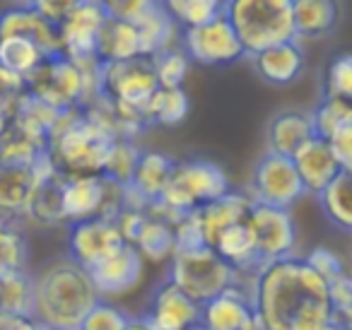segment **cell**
Returning <instances> with one entry per match:
<instances>
[{
    "label": "cell",
    "mask_w": 352,
    "mask_h": 330,
    "mask_svg": "<svg viewBox=\"0 0 352 330\" xmlns=\"http://www.w3.org/2000/svg\"><path fill=\"white\" fill-rule=\"evenodd\" d=\"M246 193L258 205L289 210L307 195V190H304V184L289 157L265 152L254 164Z\"/></svg>",
    "instance_id": "ba28073f"
},
{
    "label": "cell",
    "mask_w": 352,
    "mask_h": 330,
    "mask_svg": "<svg viewBox=\"0 0 352 330\" xmlns=\"http://www.w3.org/2000/svg\"><path fill=\"white\" fill-rule=\"evenodd\" d=\"M140 318L152 330H193L201 325V304L188 299L171 282H162Z\"/></svg>",
    "instance_id": "9a60e30c"
},
{
    "label": "cell",
    "mask_w": 352,
    "mask_h": 330,
    "mask_svg": "<svg viewBox=\"0 0 352 330\" xmlns=\"http://www.w3.org/2000/svg\"><path fill=\"white\" fill-rule=\"evenodd\" d=\"M75 330H80V328H75Z\"/></svg>",
    "instance_id": "f5cc1de1"
},
{
    "label": "cell",
    "mask_w": 352,
    "mask_h": 330,
    "mask_svg": "<svg viewBox=\"0 0 352 330\" xmlns=\"http://www.w3.org/2000/svg\"><path fill=\"white\" fill-rule=\"evenodd\" d=\"M316 198L328 222L340 232L352 234V171H340Z\"/></svg>",
    "instance_id": "f1b7e54d"
},
{
    "label": "cell",
    "mask_w": 352,
    "mask_h": 330,
    "mask_svg": "<svg viewBox=\"0 0 352 330\" xmlns=\"http://www.w3.org/2000/svg\"><path fill=\"white\" fill-rule=\"evenodd\" d=\"M30 243L20 224L0 222V277L30 270Z\"/></svg>",
    "instance_id": "836d02e7"
},
{
    "label": "cell",
    "mask_w": 352,
    "mask_h": 330,
    "mask_svg": "<svg viewBox=\"0 0 352 330\" xmlns=\"http://www.w3.org/2000/svg\"><path fill=\"white\" fill-rule=\"evenodd\" d=\"M304 261H307L328 285L350 272V267L342 263L340 253H336L333 248H326V246H318V248H314V251H309L307 256H304Z\"/></svg>",
    "instance_id": "60d3db41"
},
{
    "label": "cell",
    "mask_w": 352,
    "mask_h": 330,
    "mask_svg": "<svg viewBox=\"0 0 352 330\" xmlns=\"http://www.w3.org/2000/svg\"><path fill=\"white\" fill-rule=\"evenodd\" d=\"M109 15L102 6L82 0L68 17L58 25L60 39V56L75 60V63H87L97 60V44Z\"/></svg>",
    "instance_id": "8fae6325"
},
{
    "label": "cell",
    "mask_w": 352,
    "mask_h": 330,
    "mask_svg": "<svg viewBox=\"0 0 352 330\" xmlns=\"http://www.w3.org/2000/svg\"><path fill=\"white\" fill-rule=\"evenodd\" d=\"M212 251L225 263H230L236 272H241V275H246V277H254L261 267L258 251H256V239L246 219L234 224V227L225 229V232L217 236Z\"/></svg>",
    "instance_id": "cb8c5ba5"
},
{
    "label": "cell",
    "mask_w": 352,
    "mask_h": 330,
    "mask_svg": "<svg viewBox=\"0 0 352 330\" xmlns=\"http://www.w3.org/2000/svg\"><path fill=\"white\" fill-rule=\"evenodd\" d=\"M82 0H22V6L32 8L34 12H39L44 20H49L51 25L58 27Z\"/></svg>",
    "instance_id": "ee69618b"
},
{
    "label": "cell",
    "mask_w": 352,
    "mask_h": 330,
    "mask_svg": "<svg viewBox=\"0 0 352 330\" xmlns=\"http://www.w3.org/2000/svg\"><path fill=\"white\" fill-rule=\"evenodd\" d=\"M249 58L256 75L263 82L275 85V87L297 82L304 73V65H307V56H304V49L297 39L275 44L270 49L261 51V54L249 56Z\"/></svg>",
    "instance_id": "ffe728a7"
},
{
    "label": "cell",
    "mask_w": 352,
    "mask_h": 330,
    "mask_svg": "<svg viewBox=\"0 0 352 330\" xmlns=\"http://www.w3.org/2000/svg\"><path fill=\"white\" fill-rule=\"evenodd\" d=\"M152 60V70H155V78L160 87H184L186 82L188 73H191V58L184 54L182 46H176V49L169 51H162L157 54Z\"/></svg>",
    "instance_id": "d590c367"
},
{
    "label": "cell",
    "mask_w": 352,
    "mask_h": 330,
    "mask_svg": "<svg viewBox=\"0 0 352 330\" xmlns=\"http://www.w3.org/2000/svg\"><path fill=\"white\" fill-rule=\"evenodd\" d=\"M246 222H249L251 232H254L261 265L280 261V258L294 256L297 224H294V217L289 210L254 203Z\"/></svg>",
    "instance_id": "30bf717a"
},
{
    "label": "cell",
    "mask_w": 352,
    "mask_h": 330,
    "mask_svg": "<svg viewBox=\"0 0 352 330\" xmlns=\"http://www.w3.org/2000/svg\"><path fill=\"white\" fill-rule=\"evenodd\" d=\"M138 32H140L142 58H155L162 51H169L182 46V27L176 25L157 3L150 12L135 20Z\"/></svg>",
    "instance_id": "4316f807"
},
{
    "label": "cell",
    "mask_w": 352,
    "mask_h": 330,
    "mask_svg": "<svg viewBox=\"0 0 352 330\" xmlns=\"http://www.w3.org/2000/svg\"><path fill=\"white\" fill-rule=\"evenodd\" d=\"M142 270H145V261L140 258V253L128 243H123L118 251L99 261L87 272L97 287L99 296L104 299V296H121L135 289L138 282L142 280Z\"/></svg>",
    "instance_id": "2e32d148"
},
{
    "label": "cell",
    "mask_w": 352,
    "mask_h": 330,
    "mask_svg": "<svg viewBox=\"0 0 352 330\" xmlns=\"http://www.w3.org/2000/svg\"><path fill=\"white\" fill-rule=\"evenodd\" d=\"M222 15L239 36L246 58L294 39L292 0H227Z\"/></svg>",
    "instance_id": "8992f818"
},
{
    "label": "cell",
    "mask_w": 352,
    "mask_h": 330,
    "mask_svg": "<svg viewBox=\"0 0 352 330\" xmlns=\"http://www.w3.org/2000/svg\"><path fill=\"white\" fill-rule=\"evenodd\" d=\"M328 145H331L340 169L352 171V123H347V126L340 128L336 135L328 138Z\"/></svg>",
    "instance_id": "f6af8a7d"
},
{
    "label": "cell",
    "mask_w": 352,
    "mask_h": 330,
    "mask_svg": "<svg viewBox=\"0 0 352 330\" xmlns=\"http://www.w3.org/2000/svg\"><path fill=\"white\" fill-rule=\"evenodd\" d=\"M142 58L140 32L135 22L111 20L109 17L99 34L97 60L99 63H121V60Z\"/></svg>",
    "instance_id": "d4e9b609"
},
{
    "label": "cell",
    "mask_w": 352,
    "mask_h": 330,
    "mask_svg": "<svg viewBox=\"0 0 352 330\" xmlns=\"http://www.w3.org/2000/svg\"><path fill=\"white\" fill-rule=\"evenodd\" d=\"M142 150L138 145V140H131V138H116L107 155V162H104V171L102 174L107 179L116 181L121 186H128L133 179V171L138 166V160H140Z\"/></svg>",
    "instance_id": "e575fe53"
},
{
    "label": "cell",
    "mask_w": 352,
    "mask_h": 330,
    "mask_svg": "<svg viewBox=\"0 0 352 330\" xmlns=\"http://www.w3.org/2000/svg\"><path fill=\"white\" fill-rule=\"evenodd\" d=\"M116 138L89 116L85 109L60 113L49 142V160L63 176H94L104 171V162Z\"/></svg>",
    "instance_id": "3957f363"
},
{
    "label": "cell",
    "mask_w": 352,
    "mask_h": 330,
    "mask_svg": "<svg viewBox=\"0 0 352 330\" xmlns=\"http://www.w3.org/2000/svg\"><path fill=\"white\" fill-rule=\"evenodd\" d=\"M251 208H254V200L249 198V193L230 190V193L222 195V198L193 210L191 217H193V222H196L198 232H201L203 243H206L208 248H212L217 236H220L225 229L234 227V224L244 222V219L249 217Z\"/></svg>",
    "instance_id": "ac0fdd59"
},
{
    "label": "cell",
    "mask_w": 352,
    "mask_h": 330,
    "mask_svg": "<svg viewBox=\"0 0 352 330\" xmlns=\"http://www.w3.org/2000/svg\"><path fill=\"white\" fill-rule=\"evenodd\" d=\"M54 169L49 155L36 164H3L0 162V222L17 224L27 219L32 193L44 174Z\"/></svg>",
    "instance_id": "7c38bea8"
},
{
    "label": "cell",
    "mask_w": 352,
    "mask_h": 330,
    "mask_svg": "<svg viewBox=\"0 0 352 330\" xmlns=\"http://www.w3.org/2000/svg\"><path fill=\"white\" fill-rule=\"evenodd\" d=\"M225 3L227 0H160L162 10L182 30H191L220 17Z\"/></svg>",
    "instance_id": "1f68e13d"
},
{
    "label": "cell",
    "mask_w": 352,
    "mask_h": 330,
    "mask_svg": "<svg viewBox=\"0 0 352 330\" xmlns=\"http://www.w3.org/2000/svg\"><path fill=\"white\" fill-rule=\"evenodd\" d=\"M314 116V128L316 135L328 140L331 135H336L340 128H345L347 123H352V104L340 102V99H328L321 97L316 109H311Z\"/></svg>",
    "instance_id": "8d00e7d4"
},
{
    "label": "cell",
    "mask_w": 352,
    "mask_h": 330,
    "mask_svg": "<svg viewBox=\"0 0 352 330\" xmlns=\"http://www.w3.org/2000/svg\"><path fill=\"white\" fill-rule=\"evenodd\" d=\"M251 301L265 330H318L333 320L328 282L304 256L261 265L251 280Z\"/></svg>",
    "instance_id": "6da1fadb"
},
{
    "label": "cell",
    "mask_w": 352,
    "mask_h": 330,
    "mask_svg": "<svg viewBox=\"0 0 352 330\" xmlns=\"http://www.w3.org/2000/svg\"><path fill=\"white\" fill-rule=\"evenodd\" d=\"M188 111H191V102H188L186 89L160 87L152 94L150 104H147V123H150V126L174 128L186 121Z\"/></svg>",
    "instance_id": "f546056e"
},
{
    "label": "cell",
    "mask_w": 352,
    "mask_h": 330,
    "mask_svg": "<svg viewBox=\"0 0 352 330\" xmlns=\"http://www.w3.org/2000/svg\"><path fill=\"white\" fill-rule=\"evenodd\" d=\"M46 60L44 51L30 39L22 36H0V68L15 73L20 78H30Z\"/></svg>",
    "instance_id": "4dcf8cb0"
},
{
    "label": "cell",
    "mask_w": 352,
    "mask_h": 330,
    "mask_svg": "<svg viewBox=\"0 0 352 330\" xmlns=\"http://www.w3.org/2000/svg\"><path fill=\"white\" fill-rule=\"evenodd\" d=\"M182 49L191 58V63L208 65V68L234 65L246 58L244 46L225 15L191 30H182Z\"/></svg>",
    "instance_id": "9c48e42d"
},
{
    "label": "cell",
    "mask_w": 352,
    "mask_h": 330,
    "mask_svg": "<svg viewBox=\"0 0 352 330\" xmlns=\"http://www.w3.org/2000/svg\"><path fill=\"white\" fill-rule=\"evenodd\" d=\"M193 330H208V328H203V325H196V328H193Z\"/></svg>",
    "instance_id": "816d5d0a"
},
{
    "label": "cell",
    "mask_w": 352,
    "mask_h": 330,
    "mask_svg": "<svg viewBox=\"0 0 352 330\" xmlns=\"http://www.w3.org/2000/svg\"><path fill=\"white\" fill-rule=\"evenodd\" d=\"M34 280V316L49 330H75L99 296L89 272L73 258H56L41 265Z\"/></svg>",
    "instance_id": "7a4b0ae2"
},
{
    "label": "cell",
    "mask_w": 352,
    "mask_h": 330,
    "mask_svg": "<svg viewBox=\"0 0 352 330\" xmlns=\"http://www.w3.org/2000/svg\"><path fill=\"white\" fill-rule=\"evenodd\" d=\"M63 184H65V176L56 169H51L49 174L41 176L34 193H32L30 208H27V219L41 224V227H58V224H65Z\"/></svg>",
    "instance_id": "484cf974"
},
{
    "label": "cell",
    "mask_w": 352,
    "mask_h": 330,
    "mask_svg": "<svg viewBox=\"0 0 352 330\" xmlns=\"http://www.w3.org/2000/svg\"><path fill=\"white\" fill-rule=\"evenodd\" d=\"M160 0H107V15L111 20H123V22H135L140 20L145 12H150Z\"/></svg>",
    "instance_id": "7bdbcfd3"
},
{
    "label": "cell",
    "mask_w": 352,
    "mask_h": 330,
    "mask_svg": "<svg viewBox=\"0 0 352 330\" xmlns=\"http://www.w3.org/2000/svg\"><path fill=\"white\" fill-rule=\"evenodd\" d=\"M294 169H297L299 179L304 184V190L311 195H321L328 186L333 184L338 174H340V164H338L336 155H333L331 145L323 138H311L297 155L292 157Z\"/></svg>",
    "instance_id": "7402d4cb"
},
{
    "label": "cell",
    "mask_w": 352,
    "mask_h": 330,
    "mask_svg": "<svg viewBox=\"0 0 352 330\" xmlns=\"http://www.w3.org/2000/svg\"><path fill=\"white\" fill-rule=\"evenodd\" d=\"M318 330H342V328L336 323V320H328V323H326V325H321Z\"/></svg>",
    "instance_id": "681fc988"
},
{
    "label": "cell",
    "mask_w": 352,
    "mask_h": 330,
    "mask_svg": "<svg viewBox=\"0 0 352 330\" xmlns=\"http://www.w3.org/2000/svg\"><path fill=\"white\" fill-rule=\"evenodd\" d=\"M254 277L236 272L230 263H225L212 248H182L169 261L166 282L182 289L196 304H208L215 296L225 294L232 287L251 285Z\"/></svg>",
    "instance_id": "52a82bcc"
},
{
    "label": "cell",
    "mask_w": 352,
    "mask_h": 330,
    "mask_svg": "<svg viewBox=\"0 0 352 330\" xmlns=\"http://www.w3.org/2000/svg\"><path fill=\"white\" fill-rule=\"evenodd\" d=\"M128 330H152V328L142 318H133L131 325H128Z\"/></svg>",
    "instance_id": "7dc6e473"
},
{
    "label": "cell",
    "mask_w": 352,
    "mask_h": 330,
    "mask_svg": "<svg viewBox=\"0 0 352 330\" xmlns=\"http://www.w3.org/2000/svg\"><path fill=\"white\" fill-rule=\"evenodd\" d=\"M294 39L321 41L340 27L342 0H292Z\"/></svg>",
    "instance_id": "603a6c76"
},
{
    "label": "cell",
    "mask_w": 352,
    "mask_h": 330,
    "mask_svg": "<svg viewBox=\"0 0 352 330\" xmlns=\"http://www.w3.org/2000/svg\"><path fill=\"white\" fill-rule=\"evenodd\" d=\"M89 3H97V6H102V8L107 6V0H89Z\"/></svg>",
    "instance_id": "f907efd6"
},
{
    "label": "cell",
    "mask_w": 352,
    "mask_h": 330,
    "mask_svg": "<svg viewBox=\"0 0 352 330\" xmlns=\"http://www.w3.org/2000/svg\"><path fill=\"white\" fill-rule=\"evenodd\" d=\"M25 94H27L25 78H20L15 73H8L6 68H0V113H6L10 118Z\"/></svg>",
    "instance_id": "b9f144b4"
},
{
    "label": "cell",
    "mask_w": 352,
    "mask_h": 330,
    "mask_svg": "<svg viewBox=\"0 0 352 330\" xmlns=\"http://www.w3.org/2000/svg\"><path fill=\"white\" fill-rule=\"evenodd\" d=\"M174 162L164 152L142 150L138 166L133 171L131 184L126 186V208H140L145 210L150 203L162 198L166 184H169Z\"/></svg>",
    "instance_id": "e0dca14e"
},
{
    "label": "cell",
    "mask_w": 352,
    "mask_h": 330,
    "mask_svg": "<svg viewBox=\"0 0 352 330\" xmlns=\"http://www.w3.org/2000/svg\"><path fill=\"white\" fill-rule=\"evenodd\" d=\"M133 316L121 311L118 306L109 304V301L99 299L97 304L89 309L85 320L80 323V330H128Z\"/></svg>",
    "instance_id": "f35d334b"
},
{
    "label": "cell",
    "mask_w": 352,
    "mask_h": 330,
    "mask_svg": "<svg viewBox=\"0 0 352 330\" xmlns=\"http://www.w3.org/2000/svg\"><path fill=\"white\" fill-rule=\"evenodd\" d=\"M0 36H22V39H30L32 44H36L44 51L46 58L60 56L58 27L51 25L39 12L22 6V3L0 15Z\"/></svg>",
    "instance_id": "44dd1931"
},
{
    "label": "cell",
    "mask_w": 352,
    "mask_h": 330,
    "mask_svg": "<svg viewBox=\"0 0 352 330\" xmlns=\"http://www.w3.org/2000/svg\"><path fill=\"white\" fill-rule=\"evenodd\" d=\"M140 258L145 263H162L171 261V256L176 253V234L174 227L164 219H157L152 214H147L142 222L140 232H138L135 241L131 243Z\"/></svg>",
    "instance_id": "83f0119b"
},
{
    "label": "cell",
    "mask_w": 352,
    "mask_h": 330,
    "mask_svg": "<svg viewBox=\"0 0 352 330\" xmlns=\"http://www.w3.org/2000/svg\"><path fill=\"white\" fill-rule=\"evenodd\" d=\"M99 70V60L75 63L65 56H51L25 80L27 92L60 113L85 109L102 97Z\"/></svg>",
    "instance_id": "5b68a950"
},
{
    "label": "cell",
    "mask_w": 352,
    "mask_h": 330,
    "mask_svg": "<svg viewBox=\"0 0 352 330\" xmlns=\"http://www.w3.org/2000/svg\"><path fill=\"white\" fill-rule=\"evenodd\" d=\"M323 97L352 104V54H340L323 70Z\"/></svg>",
    "instance_id": "74e56055"
},
{
    "label": "cell",
    "mask_w": 352,
    "mask_h": 330,
    "mask_svg": "<svg viewBox=\"0 0 352 330\" xmlns=\"http://www.w3.org/2000/svg\"><path fill=\"white\" fill-rule=\"evenodd\" d=\"M0 311L32 316V311H34V280H32L30 270L0 277Z\"/></svg>",
    "instance_id": "d6a6232c"
},
{
    "label": "cell",
    "mask_w": 352,
    "mask_h": 330,
    "mask_svg": "<svg viewBox=\"0 0 352 330\" xmlns=\"http://www.w3.org/2000/svg\"><path fill=\"white\" fill-rule=\"evenodd\" d=\"M331 289V309L333 320L342 330H352V272L338 277L336 282L328 285Z\"/></svg>",
    "instance_id": "ab89813d"
},
{
    "label": "cell",
    "mask_w": 352,
    "mask_h": 330,
    "mask_svg": "<svg viewBox=\"0 0 352 330\" xmlns=\"http://www.w3.org/2000/svg\"><path fill=\"white\" fill-rule=\"evenodd\" d=\"M311 138H316L314 116L307 109H283L265 128V152L292 160Z\"/></svg>",
    "instance_id": "d6986e66"
},
{
    "label": "cell",
    "mask_w": 352,
    "mask_h": 330,
    "mask_svg": "<svg viewBox=\"0 0 352 330\" xmlns=\"http://www.w3.org/2000/svg\"><path fill=\"white\" fill-rule=\"evenodd\" d=\"M0 330H49L32 316H17L0 311Z\"/></svg>",
    "instance_id": "bcb514c9"
},
{
    "label": "cell",
    "mask_w": 352,
    "mask_h": 330,
    "mask_svg": "<svg viewBox=\"0 0 352 330\" xmlns=\"http://www.w3.org/2000/svg\"><path fill=\"white\" fill-rule=\"evenodd\" d=\"M8 123H10V118H8L6 113H0V138H3V133L8 131Z\"/></svg>",
    "instance_id": "c3c4849f"
},
{
    "label": "cell",
    "mask_w": 352,
    "mask_h": 330,
    "mask_svg": "<svg viewBox=\"0 0 352 330\" xmlns=\"http://www.w3.org/2000/svg\"><path fill=\"white\" fill-rule=\"evenodd\" d=\"M230 190V176L220 164L210 160H176L162 198L147 205L145 212L176 227L193 210L222 198Z\"/></svg>",
    "instance_id": "277c9868"
},
{
    "label": "cell",
    "mask_w": 352,
    "mask_h": 330,
    "mask_svg": "<svg viewBox=\"0 0 352 330\" xmlns=\"http://www.w3.org/2000/svg\"><path fill=\"white\" fill-rule=\"evenodd\" d=\"M201 325L208 330H265L251 301V285L232 287L203 304Z\"/></svg>",
    "instance_id": "5bb4252c"
},
{
    "label": "cell",
    "mask_w": 352,
    "mask_h": 330,
    "mask_svg": "<svg viewBox=\"0 0 352 330\" xmlns=\"http://www.w3.org/2000/svg\"><path fill=\"white\" fill-rule=\"evenodd\" d=\"M123 236L113 219H85L68 224V258L89 270L123 246Z\"/></svg>",
    "instance_id": "4fadbf2b"
}]
</instances>
